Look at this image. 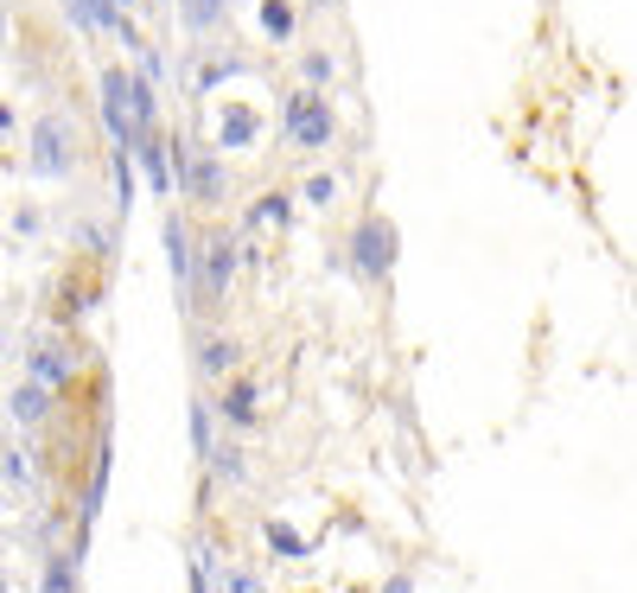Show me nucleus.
Wrapping results in <instances>:
<instances>
[{"label": "nucleus", "mask_w": 637, "mask_h": 593, "mask_svg": "<svg viewBox=\"0 0 637 593\" xmlns=\"http://www.w3.org/2000/svg\"><path fill=\"white\" fill-rule=\"evenodd\" d=\"M287 134H294V147H326L331 141V115L319 96H294L287 103Z\"/></svg>", "instance_id": "obj_1"}, {"label": "nucleus", "mask_w": 637, "mask_h": 593, "mask_svg": "<svg viewBox=\"0 0 637 593\" xmlns=\"http://www.w3.org/2000/svg\"><path fill=\"white\" fill-rule=\"evenodd\" d=\"M102 115H109L115 147H134V141H141V134H134V115H127V78H122V71H109V78H102Z\"/></svg>", "instance_id": "obj_2"}, {"label": "nucleus", "mask_w": 637, "mask_h": 593, "mask_svg": "<svg viewBox=\"0 0 637 593\" xmlns=\"http://www.w3.org/2000/svg\"><path fill=\"white\" fill-rule=\"evenodd\" d=\"M351 249H357V275H370V282H377V275H389V256H395V236H389V224H363Z\"/></svg>", "instance_id": "obj_3"}, {"label": "nucleus", "mask_w": 637, "mask_h": 593, "mask_svg": "<svg viewBox=\"0 0 637 593\" xmlns=\"http://www.w3.org/2000/svg\"><path fill=\"white\" fill-rule=\"evenodd\" d=\"M32 166H39L45 180H58V173L71 166V134L58 129V115H45V122H39V154H32Z\"/></svg>", "instance_id": "obj_4"}, {"label": "nucleus", "mask_w": 637, "mask_h": 593, "mask_svg": "<svg viewBox=\"0 0 637 593\" xmlns=\"http://www.w3.org/2000/svg\"><path fill=\"white\" fill-rule=\"evenodd\" d=\"M185 185H192V198H198V205H217V198H224V173H217V160L198 154L192 166H185Z\"/></svg>", "instance_id": "obj_5"}, {"label": "nucleus", "mask_w": 637, "mask_h": 593, "mask_svg": "<svg viewBox=\"0 0 637 593\" xmlns=\"http://www.w3.org/2000/svg\"><path fill=\"white\" fill-rule=\"evenodd\" d=\"M229 262H236V243H210V256H204V300H224ZM204 300H198V307H204Z\"/></svg>", "instance_id": "obj_6"}, {"label": "nucleus", "mask_w": 637, "mask_h": 593, "mask_svg": "<svg viewBox=\"0 0 637 593\" xmlns=\"http://www.w3.org/2000/svg\"><path fill=\"white\" fill-rule=\"evenodd\" d=\"M32 377H39L45 389H58L64 377H71V358H64L58 345H45V351H32Z\"/></svg>", "instance_id": "obj_7"}, {"label": "nucleus", "mask_w": 637, "mask_h": 593, "mask_svg": "<svg viewBox=\"0 0 637 593\" xmlns=\"http://www.w3.org/2000/svg\"><path fill=\"white\" fill-rule=\"evenodd\" d=\"M166 256H173L178 287H192V249H185V224L178 217H166Z\"/></svg>", "instance_id": "obj_8"}, {"label": "nucleus", "mask_w": 637, "mask_h": 593, "mask_svg": "<svg viewBox=\"0 0 637 593\" xmlns=\"http://www.w3.org/2000/svg\"><path fill=\"white\" fill-rule=\"evenodd\" d=\"M45 384H25V389H13V415H20V421H45Z\"/></svg>", "instance_id": "obj_9"}, {"label": "nucleus", "mask_w": 637, "mask_h": 593, "mask_svg": "<svg viewBox=\"0 0 637 593\" xmlns=\"http://www.w3.org/2000/svg\"><path fill=\"white\" fill-rule=\"evenodd\" d=\"M224 415L236 421V428H249V421H255V384H236V389H229V396H224Z\"/></svg>", "instance_id": "obj_10"}, {"label": "nucleus", "mask_w": 637, "mask_h": 593, "mask_svg": "<svg viewBox=\"0 0 637 593\" xmlns=\"http://www.w3.org/2000/svg\"><path fill=\"white\" fill-rule=\"evenodd\" d=\"M224 20V0H185V27L192 32H210Z\"/></svg>", "instance_id": "obj_11"}, {"label": "nucleus", "mask_w": 637, "mask_h": 593, "mask_svg": "<svg viewBox=\"0 0 637 593\" xmlns=\"http://www.w3.org/2000/svg\"><path fill=\"white\" fill-rule=\"evenodd\" d=\"M134 147H141V166H147V180H153V192H160V198H166V160H160V141H134Z\"/></svg>", "instance_id": "obj_12"}, {"label": "nucleus", "mask_w": 637, "mask_h": 593, "mask_svg": "<svg viewBox=\"0 0 637 593\" xmlns=\"http://www.w3.org/2000/svg\"><path fill=\"white\" fill-rule=\"evenodd\" d=\"M204 370H210V377H217V370H236V345H229V338H210V345H204Z\"/></svg>", "instance_id": "obj_13"}, {"label": "nucleus", "mask_w": 637, "mask_h": 593, "mask_svg": "<svg viewBox=\"0 0 637 593\" xmlns=\"http://www.w3.org/2000/svg\"><path fill=\"white\" fill-rule=\"evenodd\" d=\"M217 593H261V581L243 574V568H224V574H217Z\"/></svg>", "instance_id": "obj_14"}, {"label": "nucleus", "mask_w": 637, "mask_h": 593, "mask_svg": "<svg viewBox=\"0 0 637 593\" xmlns=\"http://www.w3.org/2000/svg\"><path fill=\"white\" fill-rule=\"evenodd\" d=\"M261 27L275 32V39H287V27H294V13H287L280 0H261Z\"/></svg>", "instance_id": "obj_15"}, {"label": "nucleus", "mask_w": 637, "mask_h": 593, "mask_svg": "<svg viewBox=\"0 0 637 593\" xmlns=\"http://www.w3.org/2000/svg\"><path fill=\"white\" fill-rule=\"evenodd\" d=\"M204 460L217 466V472H224V479H243V460H236V447H210V453H204Z\"/></svg>", "instance_id": "obj_16"}, {"label": "nucleus", "mask_w": 637, "mask_h": 593, "mask_svg": "<svg viewBox=\"0 0 637 593\" xmlns=\"http://www.w3.org/2000/svg\"><path fill=\"white\" fill-rule=\"evenodd\" d=\"M249 134H255V115H229V122H224V141H229V147H236V141H249Z\"/></svg>", "instance_id": "obj_17"}, {"label": "nucleus", "mask_w": 637, "mask_h": 593, "mask_svg": "<svg viewBox=\"0 0 637 593\" xmlns=\"http://www.w3.org/2000/svg\"><path fill=\"white\" fill-rule=\"evenodd\" d=\"M45 593H71V562H51L45 568Z\"/></svg>", "instance_id": "obj_18"}, {"label": "nucleus", "mask_w": 637, "mask_h": 593, "mask_svg": "<svg viewBox=\"0 0 637 593\" xmlns=\"http://www.w3.org/2000/svg\"><path fill=\"white\" fill-rule=\"evenodd\" d=\"M192 440H198V453H210V415H204V402L192 409Z\"/></svg>", "instance_id": "obj_19"}, {"label": "nucleus", "mask_w": 637, "mask_h": 593, "mask_svg": "<svg viewBox=\"0 0 637 593\" xmlns=\"http://www.w3.org/2000/svg\"><path fill=\"white\" fill-rule=\"evenodd\" d=\"M268 536H275V542H280V549H287V555H306V542H300V536H294V530H287V523H275V530H268Z\"/></svg>", "instance_id": "obj_20"}, {"label": "nucleus", "mask_w": 637, "mask_h": 593, "mask_svg": "<svg viewBox=\"0 0 637 593\" xmlns=\"http://www.w3.org/2000/svg\"><path fill=\"white\" fill-rule=\"evenodd\" d=\"M306 205H331V180H306Z\"/></svg>", "instance_id": "obj_21"}, {"label": "nucleus", "mask_w": 637, "mask_h": 593, "mask_svg": "<svg viewBox=\"0 0 637 593\" xmlns=\"http://www.w3.org/2000/svg\"><path fill=\"white\" fill-rule=\"evenodd\" d=\"M280 217H287V205H280V198H268V205H255V224H280Z\"/></svg>", "instance_id": "obj_22"}, {"label": "nucleus", "mask_w": 637, "mask_h": 593, "mask_svg": "<svg viewBox=\"0 0 637 593\" xmlns=\"http://www.w3.org/2000/svg\"><path fill=\"white\" fill-rule=\"evenodd\" d=\"M0 39H7V13H0Z\"/></svg>", "instance_id": "obj_23"}, {"label": "nucleus", "mask_w": 637, "mask_h": 593, "mask_svg": "<svg viewBox=\"0 0 637 593\" xmlns=\"http://www.w3.org/2000/svg\"><path fill=\"white\" fill-rule=\"evenodd\" d=\"M0 129H7V109H0Z\"/></svg>", "instance_id": "obj_24"}, {"label": "nucleus", "mask_w": 637, "mask_h": 593, "mask_svg": "<svg viewBox=\"0 0 637 593\" xmlns=\"http://www.w3.org/2000/svg\"><path fill=\"white\" fill-rule=\"evenodd\" d=\"M319 7H331V0H319Z\"/></svg>", "instance_id": "obj_25"}]
</instances>
